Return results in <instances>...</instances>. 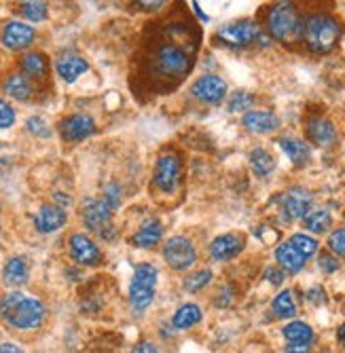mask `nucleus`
I'll return each instance as SVG.
<instances>
[{
	"label": "nucleus",
	"mask_w": 345,
	"mask_h": 353,
	"mask_svg": "<svg viewBox=\"0 0 345 353\" xmlns=\"http://www.w3.org/2000/svg\"><path fill=\"white\" fill-rule=\"evenodd\" d=\"M47 3H23L21 5V15L30 21H45L47 19Z\"/></svg>",
	"instance_id": "obj_33"
},
{
	"label": "nucleus",
	"mask_w": 345,
	"mask_h": 353,
	"mask_svg": "<svg viewBox=\"0 0 345 353\" xmlns=\"http://www.w3.org/2000/svg\"><path fill=\"white\" fill-rule=\"evenodd\" d=\"M282 334L288 341L286 345H313V339H316L311 326L305 322H290L288 326H284Z\"/></svg>",
	"instance_id": "obj_26"
},
{
	"label": "nucleus",
	"mask_w": 345,
	"mask_h": 353,
	"mask_svg": "<svg viewBox=\"0 0 345 353\" xmlns=\"http://www.w3.org/2000/svg\"><path fill=\"white\" fill-rule=\"evenodd\" d=\"M318 265H320V269L324 271V273H335V271H339V267H341V263L337 261V259H333L331 254H322L320 256V261H318Z\"/></svg>",
	"instance_id": "obj_38"
},
{
	"label": "nucleus",
	"mask_w": 345,
	"mask_h": 353,
	"mask_svg": "<svg viewBox=\"0 0 345 353\" xmlns=\"http://www.w3.org/2000/svg\"><path fill=\"white\" fill-rule=\"evenodd\" d=\"M290 245L303 256L305 261L309 259V256H313V254L318 252V241L313 239V237H309V235H305V233L293 235V237H290Z\"/></svg>",
	"instance_id": "obj_31"
},
{
	"label": "nucleus",
	"mask_w": 345,
	"mask_h": 353,
	"mask_svg": "<svg viewBox=\"0 0 345 353\" xmlns=\"http://www.w3.org/2000/svg\"><path fill=\"white\" fill-rule=\"evenodd\" d=\"M191 91H193L195 98L201 100V102L218 104L227 95V83L221 77H216V74H204L193 83Z\"/></svg>",
	"instance_id": "obj_12"
},
{
	"label": "nucleus",
	"mask_w": 345,
	"mask_h": 353,
	"mask_svg": "<svg viewBox=\"0 0 345 353\" xmlns=\"http://www.w3.org/2000/svg\"><path fill=\"white\" fill-rule=\"evenodd\" d=\"M311 345H286V353H309Z\"/></svg>",
	"instance_id": "obj_42"
},
{
	"label": "nucleus",
	"mask_w": 345,
	"mask_h": 353,
	"mask_svg": "<svg viewBox=\"0 0 345 353\" xmlns=\"http://www.w3.org/2000/svg\"><path fill=\"white\" fill-rule=\"evenodd\" d=\"M70 256L77 265L83 267H96L102 263V252L98 248V243L93 241L89 235L85 233H75L70 235Z\"/></svg>",
	"instance_id": "obj_9"
},
{
	"label": "nucleus",
	"mask_w": 345,
	"mask_h": 353,
	"mask_svg": "<svg viewBox=\"0 0 345 353\" xmlns=\"http://www.w3.org/2000/svg\"><path fill=\"white\" fill-rule=\"evenodd\" d=\"M307 136L318 146H331L337 140V130L328 119H311L307 123Z\"/></svg>",
	"instance_id": "obj_21"
},
{
	"label": "nucleus",
	"mask_w": 345,
	"mask_h": 353,
	"mask_svg": "<svg viewBox=\"0 0 345 353\" xmlns=\"http://www.w3.org/2000/svg\"><path fill=\"white\" fill-rule=\"evenodd\" d=\"M250 165H253L255 174L269 176L275 170V159L265 148H255L253 152H250Z\"/></svg>",
	"instance_id": "obj_30"
},
{
	"label": "nucleus",
	"mask_w": 345,
	"mask_h": 353,
	"mask_svg": "<svg viewBox=\"0 0 345 353\" xmlns=\"http://www.w3.org/2000/svg\"><path fill=\"white\" fill-rule=\"evenodd\" d=\"M180 172L182 163L176 152H164L157 159L155 174H152V184L164 192H174L178 182H180Z\"/></svg>",
	"instance_id": "obj_6"
},
{
	"label": "nucleus",
	"mask_w": 345,
	"mask_h": 353,
	"mask_svg": "<svg viewBox=\"0 0 345 353\" xmlns=\"http://www.w3.org/2000/svg\"><path fill=\"white\" fill-rule=\"evenodd\" d=\"M267 28L277 41H295L303 37V19L293 3H277L267 13Z\"/></svg>",
	"instance_id": "obj_4"
},
{
	"label": "nucleus",
	"mask_w": 345,
	"mask_h": 353,
	"mask_svg": "<svg viewBox=\"0 0 345 353\" xmlns=\"http://www.w3.org/2000/svg\"><path fill=\"white\" fill-rule=\"evenodd\" d=\"M110 216H112V208L104 197L102 199H87L83 203V220L93 231H104V227H110L108 224Z\"/></svg>",
	"instance_id": "obj_13"
},
{
	"label": "nucleus",
	"mask_w": 345,
	"mask_h": 353,
	"mask_svg": "<svg viewBox=\"0 0 345 353\" xmlns=\"http://www.w3.org/2000/svg\"><path fill=\"white\" fill-rule=\"evenodd\" d=\"M328 248H331V252H335L337 256H343L345 259V229H337L328 237Z\"/></svg>",
	"instance_id": "obj_36"
},
{
	"label": "nucleus",
	"mask_w": 345,
	"mask_h": 353,
	"mask_svg": "<svg viewBox=\"0 0 345 353\" xmlns=\"http://www.w3.org/2000/svg\"><path fill=\"white\" fill-rule=\"evenodd\" d=\"M47 319V307L37 296L26 292H5L0 296V322L15 332L41 330Z\"/></svg>",
	"instance_id": "obj_1"
},
{
	"label": "nucleus",
	"mask_w": 345,
	"mask_h": 353,
	"mask_svg": "<svg viewBox=\"0 0 345 353\" xmlns=\"http://www.w3.org/2000/svg\"><path fill=\"white\" fill-rule=\"evenodd\" d=\"M265 273H267V279H269L271 283H275V285H279L282 281H284V273L277 271V269H267Z\"/></svg>",
	"instance_id": "obj_40"
},
{
	"label": "nucleus",
	"mask_w": 345,
	"mask_h": 353,
	"mask_svg": "<svg viewBox=\"0 0 345 353\" xmlns=\"http://www.w3.org/2000/svg\"><path fill=\"white\" fill-rule=\"evenodd\" d=\"M244 127L253 134H271L279 127V119L267 110H250L244 114Z\"/></svg>",
	"instance_id": "obj_18"
},
{
	"label": "nucleus",
	"mask_w": 345,
	"mask_h": 353,
	"mask_svg": "<svg viewBox=\"0 0 345 353\" xmlns=\"http://www.w3.org/2000/svg\"><path fill=\"white\" fill-rule=\"evenodd\" d=\"M193 66L191 55L176 43H161L152 53V70L164 79H182Z\"/></svg>",
	"instance_id": "obj_3"
},
{
	"label": "nucleus",
	"mask_w": 345,
	"mask_h": 353,
	"mask_svg": "<svg viewBox=\"0 0 345 353\" xmlns=\"http://www.w3.org/2000/svg\"><path fill=\"white\" fill-rule=\"evenodd\" d=\"M5 91H7V95H11L13 100L26 102V100L32 98L34 87H32V81H30L28 77H23L21 72H17V74H11L5 81Z\"/></svg>",
	"instance_id": "obj_25"
},
{
	"label": "nucleus",
	"mask_w": 345,
	"mask_h": 353,
	"mask_svg": "<svg viewBox=\"0 0 345 353\" xmlns=\"http://www.w3.org/2000/svg\"><path fill=\"white\" fill-rule=\"evenodd\" d=\"M337 341L341 343V347L345 349V324L343 326H339V330H337Z\"/></svg>",
	"instance_id": "obj_43"
},
{
	"label": "nucleus",
	"mask_w": 345,
	"mask_h": 353,
	"mask_svg": "<svg viewBox=\"0 0 345 353\" xmlns=\"http://www.w3.org/2000/svg\"><path fill=\"white\" fill-rule=\"evenodd\" d=\"M303 224H305V229L309 233H326L331 229V224H333V216L326 208H316V210H309V214L303 218Z\"/></svg>",
	"instance_id": "obj_27"
},
{
	"label": "nucleus",
	"mask_w": 345,
	"mask_h": 353,
	"mask_svg": "<svg viewBox=\"0 0 345 353\" xmlns=\"http://www.w3.org/2000/svg\"><path fill=\"white\" fill-rule=\"evenodd\" d=\"M255 98H253V93H248V91H235L231 93V98H229V110L231 112H241V110H248L250 106H253Z\"/></svg>",
	"instance_id": "obj_34"
},
{
	"label": "nucleus",
	"mask_w": 345,
	"mask_h": 353,
	"mask_svg": "<svg viewBox=\"0 0 345 353\" xmlns=\"http://www.w3.org/2000/svg\"><path fill=\"white\" fill-rule=\"evenodd\" d=\"M259 37V28L255 21H233V23H227L218 30V39L223 43L231 45V47H246L250 45L255 39Z\"/></svg>",
	"instance_id": "obj_10"
},
{
	"label": "nucleus",
	"mask_w": 345,
	"mask_h": 353,
	"mask_svg": "<svg viewBox=\"0 0 345 353\" xmlns=\"http://www.w3.org/2000/svg\"><path fill=\"white\" fill-rule=\"evenodd\" d=\"M210 279H212V273L208 269L186 275V279H184V290L191 292V294H197L199 290H204V288L210 283Z\"/></svg>",
	"instance_id": "obj_32"
},
{
	"label": "nucleus",
	"mask_w": 345,
	"mask_h": 353,
	"mask_svg": "<svg viewBox=\"0 0 345 353\" xmlns=\"http://www.w3.org/2000/svg\"><path fill=\"white\" fill-rule=\"evenodd\" d=\"M0 353H26V351L15 343H0Z\"/></svg>",
	"instance_id": "obj_41"
},
{
	"label": "nucleus",
	"mask_w": 345,
	"mask_h": 353,
	"mask_svg": "<svg viewBox=\"0 0 345 353\" xmlns=\"http://www.w3.org/2000/svg\"><path fill=\"white\" fill-rule=\"evenodd\" d=\"M275 261L282 267V271H286V273H299V271H303V267L307 263L290 243H282L275 248Z\"/></svg>",
	"instance_id": "obj_23"
},
{
	"label": "nucleus",
	"mask_w": 345,
	"mask_h": 353,
	"mask_svg": "<svg viewBox=\"0 0 345 353\" xmlns=\"http://www.w3.org/2000/svg\"><path fill=\"white\" fill-rule=\"evenodd\" d=\"M57 130H59L61 140H66V142H83L89 136L96 134V121H93L85 112H77V114H70V117H66L64 121H61Z\"/></svg>",
	"instance_id": "obj_8"
},
{
	"label": "nucleus",
	"mask_w": 345,
	"mask_h": 353,
	"mask_svg": "<svg viewBox=\"0 0 345 353\" xmlns=\"http://www.w3.org/2000/svg\"><path fill=\"white\" fill-rule=\"evenodd\" d=\"M271 311H273V315L279 317V319H290V317H295L299 309H297V301H295L293 290H282V292L273 299Z\"/></svg>",
	"instance_id": "obj_29"
},
{
	"label": "nucleus",
	"mask_w": 345,
	"mask_h": 353,
	"mask_svg": "<svg viewBox=\"0 0 345 353\" xmlns=\"http://www.w3.org/2000/svg\"><path fill=\"white\" fill-rule=\"evenodd\" d=\"M26 130L32 134V136H37V138H49L51 136V127L41 117H30L26 121Z\"/></svg>",
	"instance_id": "obj_35"
},
{
	"label": "nucleus",
	"mask_w": 345,
	"mask_h": 353,
	"mask_svg": "<svg viewBox=\"0 0 345 353\" xmlns=\"http://www.w3.org/2000/svg\"><path fill=\"white\" fill-rule=\"evenodd\" d=\"M279 148L288 154V159L295 165H303L309 159V154H311L309 144L303 142V140H297V138H282L279 140Z\"/></svg>",
	"instance_id": "obj_28"
},
{
	"label": "nucleus",
	"mask_w": 345,
	"mask_h": 353,
	"mask_svg": "<svg viewBox=\"0 0 345 353\" xmlns=\"http://www.w3.org/2000/svg\"><path fill=\"white\" fill-rule=\"evenodd\" d=\"M341 37V26L335 17L318 13L311 15L307 21H303V39L307 47L316 53H326L331 51Z\"/></svg>",
	"instance_id": "obj_2"
},
{
	"label": "nucleus",
	"mask_w": 345,
	"mask_h": 353,
	"mask_svg": "<svg viewBox=\"0 0 345 353\" xmlns=\"http://www.w3.org/2000/svg\"><path fill=\"white\" fill-rule=\"evenodd\" d=\"M311 210V195L305 188H293L284 197V216L288 220L305 218Z\"/></svg>",
	"instance_id": "obj_16"
},
{
	"label": "nucleus",
	"mask_w": 345,
	"mask_h": 353,
	"mask_svg": "<svg viewBox=\"0 0 345 353\" xmlns=\"http://www.w3.org/2000/svg\"><path fill=\"white\" fill-rule=\"evenodd\" d=\"M13 123H15V110L5 100H0V130H9Z\"/></svg>",
	"instance_id": "obj_37"
},
{
	"label": "nucleus",
	"mask_w": 345,
	"mask_h": 353,
	"mask_svg": "<svg viewBox=\"0 0 345 353\" xmlns=\"http://www.w3.org/2000/svg\"><path fill=\"white\" fill-rule=\"evenodd\" d=\"M161 235H164L161 222L157 220V218H150V220H144V222H142V227L134 233L132 243H134L136 248H142V250H152L155 245H159Z\"/></svg>",
	"instance_id": "obj_19"
},
{
	"label": "nucleus",
	"mask_w": 345,
	"mask_h": 353,
	"mask_svg": "<svg viewBox=\"0 0 345 353\" xmlns=\"http://www.w3.org/2000/svg\"><path fill=\"white\" fill-rule=\"evenodd\" d=\"M34 39H37V30L32 26L23 23V21H9L3 28V34H0L3 45L11 51H19V49L30 47L34 43Z\"/></svg>",
	"instance_id": "obj_11"
},
{
	"label": "nucleus",
	"mask_w": 345,
	"mask_h": 353,
	"mask_svg": "<svg viewBox=\"0 0 345 353\" xmlns=\"http://www.w3.org/2000/svg\"><path fill=\"white\" fill-rule=\"evenodd\" d=\"M68 216L59 205H43L34 216V224L41 233H55L66 224Z\"/></svg>",
	"instance_id": "obj_17"
},
{
	"label": "nucleus",
	"mask_w": 345,
	"mask_h": 353,
	"mask_svg": "<svg viewBox=\"0 0 345 353\" xmlns=\"http://www.w3.org/2000/svg\"><path fill=\"white\" fill-rule=\"evenodd\" d=\"M157 269L150 263H142L134 269L132 281H130V305L136 313L146 311L157 292Z\"/></svg>",
	"instance_id": "obj_5"
},
{
	"label": "nucleus",
	"mask_w": 345,
	"mask_h": 353,
	"mask_svg": "<svg viewBox=\"0 0 345 353\" xmlns=\"http://www.w3.org/2000/svg\"><path fill=\"white\" fill-rule=\"evenodd\" d=\"M130 353H159V349H157V345L150 341H140L134 345V349Z\"/></svg>",
	"instance_id": "obj_39"
},
{
	"label": "nucleus",
	"mask_w": 345,
	"mask_h": 353,
	"mask_svg": "<svg viewBox=\"0 0 345 353\" xmlns=\"http://www.w3.org/2000/svg\"><path fill=\"white\" fill-rule=\"evenodd\" d=\"M241 250H244V237L241 235H235V233L221 235V237H216L210 243V256H212L214 261H218V263L235 259V256Z\"/></svg>",
	"instance_id": "obj_15"
},
{
	"label": "nucleus",
	"mask_w": 345,
	"mask_h": 353,
	"mask_svg": "<svg viewBox=\"0 0 345 353\" xmlns=\"http://www.w3.org/2000/svg\"><path fill=\"white\" fill-rule=\"evenodd\" d=\"M30 277V269L23 256H13V259L7 261L5 271H3V281L11 288H19L28 281Z\"/></svg>",
	"instance_id": "obj_24"
},
{
	"label": "nucleus",
	"mask_w": 345,
	"mask_h": 353,
	"mask_svg": "<svg viewBox=\"0 0 345 353\" xmlns=\"http://www.w3.org/2000/svg\"><path fill=\"white\" fill-rule=\"evenodd\" d=\"M201 319H204V311L199 305L184 303L176 309V313L172 317V328L174 330H191L201 322Z\"/></svg>",
	"instance_id": "obj_20"
},
{
	"label": "nucleus",
	"mask_w": 345,
	"mask_h": 353,
	"mask_svg": "<svg viewBox=\"0 0 345 353\" xmlns=\"http://www.w3.org/2000/svg\"><path fill=\"white\" fill-rule=\"evenodd\" d=\"M49 72V59L45 53H39V51H30L21 57V74L28 77V79H34V81H41L45 79Z\"/></svg>",
	"instance_id": "obj_22"
},
{
	"label": "nucleus",
	"mask_w": 345,
	"mask_h": 353,
	"mask_svg": "<svg viewBox=\"0 0 345 353\" xmlns=\"http://www.w3.org/2000/svg\"><path fill=\"white\" fill-rule=\"evenodd\" d=\"M87 70H89L87 59L77 55V53H61L55 59V72L61 81H66V83H75Z\"/></svg>",
	"instance_id": "obj_14"
},
{
	"label": "nucleus",
	"mask_w": 345,
	"mask_h": 353,
	"mask_svg": "<svg viewBox=\"0 0 345 353\" xmlns=\"http://www.w3.org/2000/svg\"><path fill=\"white\" fill-rule=\"evenodd\" d=\"M164 259L174 271H186L197 263V250L186 237H172L164 245Z\"/></svg>",
	"instance_id": "obj_7"
}]
</instances>
